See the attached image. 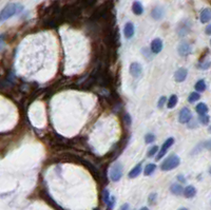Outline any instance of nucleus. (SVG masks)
Returning a JSON list of instances; mask_svg holds the SVG:
<instances>
[{"label":"nucleus","mask_w":211,"mask_h":210,"mask_svg":"<svg viewBox=\"0 0 211 210\" xmlns=\"http://www.w3.org/2000/svg\"><path fill=\"white\" fill-rule=\"evenodd\" d=\"M22 10H23V7L18 3H9L7 5H5L0 12V22H3L13 16L17 15Z\"/></svg>","instance_id":"nucleus-1"},{"label":"nucleus","mask_w":211,"mask_h":210,"mask_svg":"<svg viewBox=\"0 0 211 210\" xmlns=\"http://www.w3.org/2000/svg\"><path fill=\"white\" fill-rule=\"evenodd\" d=\"M180 163V159L179 157L175 155V154H172V155L168 156L167 159L164 161V163L160 166V169L163 171H170V170H173L175 169L176 167H179Z\"/></svg>","instance_id":"nucleus-2"},{"label":"nucleus","mask_w":211,"mask_h":210,"mask_svg":"<svg viewBox=\"0 0 211 210\" xmlns=\"http://www.w3.org/2000/svg\"><path fill=\"white\" fill-rule=\"evenodd\" d=\"M123 176V165L120 163H115L110 169V178L113 182H118Z\"/></svg>","instance_id":"nucleus-3"},{"label":"nucleus","mask_w":211,"mask_h":210,"mask_svg":"<svg viewBox=\"0 0 211 210\" xmlns=\"http://www.w3.org/2000/svg\"><path fill=\"white\" fill-rule=\"evenodd\" d=\"M174 144V139L173 137H169V139H167V140H165V143L163 144L162 148H160V150L158 151L157 155H156V161H159V159H162L164 156H165V154L167 153V151L169 150V149L171 148V146Z\"/></svg>","instance_id":"nucleus-4"},{"label":"nucleus","mask_w":211,"mask_h":210,"mask_svg":"<svg viewBox=\"0 0 211 210\" xmlns=\"http://www.w3.org/2000/svg\"><path fill=\"white\" fill-rule=\"evenodd\" d=\"M191 118H192V113L188 108H183L182 110H180L179 112V120L180 124H187L189 123L191 120Z\"/></svg>","instance_id":"nucleus-5"},{"label":"nucleus","mask_w":211,"mask_h":210,"mask_svg":"<svg viewBox=\"0 0 211 210\" xmlns=\"http://www.w3.org/2000/svg\"><path fill=\"white\" fill-rule=\"evenodd\" d=\"M129 71H130V74H131L134 78H138V77L141 75V73H143V67H141L138 62H132L131 65H130Z\"/></svg>","instance_id":"nucleus-6"},{"label":"nucleus","mask_w":211,"mask_h":210,"mask_svg":"<svg viewBox=\"0 0 211 210\" xmlns=\"http://www.w3.org/2000/svg\"><path fill=\"white\" fill-rule=\"evenodd\" d=\"M177 51H179V54L180 56H188L192 51V46L189 42H182L179 43Z\"/></svg>","instance_id":"nucleus-7"},{"label":"nucleus","mask_w":211,"mask_h":210,"mask_svg":"<svg viewBox=\"0 0 211 210\" xmlns=\"http://www.w3.org/2000/svg\"><path fill=\"white\" fill-rule=\"evenodd\" d=\"M135 33V27H134V24L132 22H127L125 24L124 27V35L125 37L127 38V39H130V38L133 37V35H134Z\"/></svg>","instance_id":"nucleus-8"},{"label":"nucleus","mask_w":211,"mask_h":210,"mask_svg":"<svg viewBox=\"0 0 211 210\" xmlns=\"http://www.w3.org/2000/svg\"><path fill=\"white\" fill-rule=\"evenodd\" d=\"M187 75H188L187 69L180 68V69H179V70L175 72V73H174V79H175L177 82H183L186 79Z\"/></svg>","instance_id":"nucleus-9"},{"label":"nucleus","mask_w":211,"mask_h":210,"mask_svg":"<svg viewBox=\"0 0 211 210\" xmlns=\"http://www.w3.org/2000/svg\"><path fill=\"white\" fill-rule=\"evenodd\" d=\"M163 50V41L160 38H155L151 42V51L154 54H158Z\"/></svg>","instance_id":"nucleus-10"},{"label":"nucleus","mask_w":211,"mask_h":210,"mask_svg":"<svg viewBox=\"0 0 211 210\" xmlns=\"http://www.w3.org/2000/svg\"><path fill=\"white\" fill-rule=\"evenodd\" d=\"M164 15H165V10H164L162 7H154V9L152 10V12H151L152 18L155 19V20H160V19L164 17Z\"/></svg>","instance_id":"nucleus-11"},{"label":"nucleus","mask_w":211,"mask_h":210,"mask_svg":"<svg viewBox=\"0 0 211 210\" xmlns=\"http://www.w3.org/2000/svg\"><path fill=\"white\" fill-rule=\"evenodd\" d=\"M199 20L202 23H207L211 20V9H204L199 15Z\"/></svg>","instance_id":"nucleus-12"},{"label":"nucleus","mask_w":211,"mask_h":210,"mask_svg":"<svg viewBox=\"0 0 211 210\" xmlns=\"http://www.w3.org/2000/svg\"><path fill=\"white\" fill-rule=\"evenodd\" d=\"M190 31V23L189 21H183V23L180 24L177 29V32L180 36H185L186 34H188Z\"/></svg>","instance_id":"nucleus-13"},{"label":"nucleus","mask_w":211,"mask_h":210,"mask_svg":"<svg viewBox=\"0 0 211 210\" xmlns=\"http://www.w3.org/2000/svg\"><path fill=\"white\" fill-rule=\"evenodd\" d=\"M132 11L135 15H141L144 13V7L140 1H134L132 4Z\"/></svg>","instance_id":"nucleus-14"},{"label":"nucleus","mask_w":211,"mask_h":210,"mask_svg":"<svg viewBox=\"0 0 211 210\" xmlns=\"http://www.w3.org/2000/svg\"><path fill=\"white\" fill-rule=\"evenodd\" d=\"M183 193H184V195L187 198H193L194 195L196 194V189L193 186H191V185H190V186H187L185 188Z\"/></svg>","instance_id":"nucleus-15"},{"label":"nucleus","mask_w":211,"mask_h":210,"mask_svg":"<svg viewBox=\"0 0 211 210\" xmlns=\"http://www.w3.org/2000/svg\"><path fill=\"white\" fill-rule=\"evenodd\" d=\"M141 170H143V167H141V164H138L135 166L133 169L129 172V178H137L138 175L141 173Z\"/></svg>","instance_id":"nucleus-16"},{"label":"nucleus","mask_w":211,"mask_h":210,"mask_svg":"<svg viewBox=\"0 0 211 210\" xmlns=\"http://www.w3.org/2000/svg\"><path fill=\"white\" fill-rule=\"evenodd\" d=\"M170 190H171V192L173 193V194H175V195H180L183 193V191H184L183 187L180 186L179 184H173V185H171Z\"/></svg>","instance_id":"nucleus-17"},{"label":"nucleus","mask_w":211,"mask_h":210,"mask_svg":"<svg viewBox=\"0 0 211 210\" xmlns=\"http://www.w3.org/2000/svg\"><path fill=\"white\" fill-rule=\"evenodd\" d=\"M195 110H196V112L199 113V115H205V114H207V112H208V107L206 106V104L201 103L196 106Z\"/></svg>","instance_id":"nucleus-18"},{"label":"nucleus","mask_w":211,"mask_h":210,"mask_svg":"<svg viewBox=\"0 0 211 210\" xmlns=\"http://www.w3.org/2000/svg\"><path fill=\"white\" fill-rule=\"evenodd\" d=\"M155 169H156V166H155L154 164H148L146 166L145 170H144V173H145V175H151L152 173L154 172Z\"/></svg>","instance_id":"nucleus-19"},{"label":"nucleus","mask_w":211,"mask_h":210,"mask_svg":"<svg viewBox=\"0 0 211 210\" xmlns=\"http://www.w3.org/2000/svg\"><path fill=\"white\" fill-rule=\"evenodd\" d=\"M177 100H179V98H177L176 95H171V97L169 98V100H168L167 107L169 108V109H173V108L176 106Z\"/></svg>","instance_id":"nucleus-20"},{"label":"nucleus","mask_w":211,"mask_h":210,"mask_svg":"<svg viewBox=\"0 0 211 210\" xmlns=\"http://www.w3.org/2000/svg\"><path fill=\"white\" fill-rule=\"evenodd\" d=\"M195 90L198 91V92H204V91L206 90V82L203 81V79L199 81L195 84Z\"/></svg>","instance_id":"nucleus-21"},{"label":"nucleus","mask_w":211,"mask_h":210,"mask_svg":"<svg viewBox=\"0 0 211 210\" xmlns=\"http://www.w3.org/2000/svg\"><path fill=\"white\" fill-rule=\"evenodd\" d=\"M199 98H201V95H199V92H192L189 95V97H188V101L189 103H195Z\"/></svg>","instance_id":"nucleus-22"},{"label":"nucleus","mask_w":211,"mask_h":210,"mask_svg":"<svg viewBox=\"0 0 211 210\" xmlns=\"http://www.w3.org/2000/svg\"><path fill=\"white\" fill-rule=\"evenodd\" d=\"M157 151H158L157 146H153V147H151L148 150V154H147V155H148V157H152V156H154L155 154L157 153Z\"/></svg>","instance_id":"nucleus-23"},{"label":"nucleus","mask_w":211,"mask_h":210,"mask_svg":"<svg viewBox=\"0 0 211 210\" xmlns=\"http://www.w3.org/2000/svg\"><path fill=\"white\" fill-rule=\"evenodd\" d=\"M209 120L210 118L207 114L199 115V121H201V124H203V125H208V124H209Z\"/></svg>","instance_id":"nucleus-24"},{"label":"nucleus","mask_w":211,"mask_h":210,"mask_svg":"<svg viewBox=\"0 0 211 210\" xmlns=\"http://www.w3.org/2000/svg\"><path fill=\"white\" fill-rule=\"evenodd\" d=\"M155 140V136H154V134H152V133H148L145 136V142H146V144H151V143H153Z\"/></svg>","instance_id":"nucleus-25"},{"label":"nucleus","mask_w":211,"mask_h":210,"mask_svg":"<svg viewBox=\"0 0 211 210\" xmlns=\"http://www.w3.org/2000/svg\"><path fill=\"white\" fill-rule=\"evenodd\" d=\"M114 204H115V198L114 197H111L109 202L107 203L108 205V210H112L113 207H114Z\"/></svg>","instance_id":"nucleus-26"},{"label":"nucleus","mask_w":211,"mask_h":210,"mask_svg":"<svg viewBox=\"0 0 211 210\" xmlns=\"http://www.w3.org/2000/svg\"><path fill=\"white\" fill-rule=\"evenodd\" d=\"M167 101V98L165 97V96H162L159 99H158V104H157V107L158 108H163L164 105H165V103Z\"/></svg>","instance_id":"nucleus-27"},{"label":"nucleus","mask_w":211,"mask_h":210,"mask_svg":"<svg viewBox=\"0 0 211 210\" xmlns=\"http://www.w3.org/2000/svg\"><path fill=\"white\" fill-rule=\"evenodd\" d=\"M109 200H110V193L108 190H105L104 191V202L107 204L108 202H109Z\"/></svg>","instance_id":"nucleus-28"},{"label":"nucleus","mask_w":211,"mask_h":210,"mask_svg":"<svg viewBox=\"0 0 211 210\" xmlns=\"http://www.w3.org/2000/svg\"><path fill=\"white\" fill-rule=\"evenodd\" d=\"M205 148L208 149V150H209V151H211V139L207 140V142L205 143Z\"/></svg>","instance_id":"nucleus-29"},{"label":"nucleus","mask_w":211,"mask_h":210,"mask_svg":"<svg viewBox=\"0 0 211 210\" xmlns=\"http://www.w3.org/2000/svg\"><path fill=\"white\" fill-rule=\"evenodd\" d=\"M205 33H206L207 35H211V24L206 27V29H205Z\"/></svg>","instance_id":"nucleus-30"},{"label":"nucleus","mask_w":211,"mask_h":210,"mask_svg":"<svg viewBox=\"0 0 211 210\" xmlns=\"http://www.w3.org/2000/svg\"><path fill=\"white\" fill-rule=\"evenodd\" d=\"M119 210H129V204H125L120 207V209Z\"/></svg>","instance_id":"nucleus-31"},{"label":"nucleus","mask_w":211,"mask_h":210,"mask_svg":"<svg viewBox=\"0 0 211 210\" xmlns=\"http://www.w3.org/2000/svg\"><path fill=\"white\" fill-rule=\"evenodd\" d=\"M177 178H179V182H182V183H184V182H185V178L183 175H179V176H177Z\"/></svg>","instance_id":"nucleus-32"},{"label":"nucleus","mask_w":211,"mask_h":210,"mask_svg":"<svg viewBox=\"0 0 211 210\" xmlns=\"http://www.w3.org/2000/svg\"><path fill=\"white\" fill-rule=\"evenodd\" d=\"M2 39H3V37H0V50H1L2 48H3V42H2Z\"/></svg>","instance_id":"nucleus-33"},{"label":"nucleus","mask_w":211,"mask_h":210,"mask_svg":"<svg viewBox=\"0 0 211 210\" xmlns=\"http://www.w3.org/2000/svg\"><path fill=\"white\" fill-rule=\"evenodd\" d=\"M140 210H149V209L147 208V207H143V208H141V209H140Z\"/></svg>","instance_id":"nucleus-34"},{"label":"nucleus","mask_w":211,"mask_h":210,"mask_svg":"<svg viewBox=\"0 0 211 210\" xmlns=\"http://www.w3.org/2000/svg\"><path fill=\"white\" fill-rule=\"evenodd\" d=\"M208 131H209V133H211V126L209 127V129H208Z\"/></svg>","instance_id":"nucleus-35"},{"label":"nucleus","mask_w":211,"mask_h":210,"mask_svg":"<svg viewBox=\"0 0 211 210\" xmlns=\"http://www.w3.org/2000/svg\"><path fill=\"white\" fill-rule=\"evenodd\" d=\"M179 210H188V209L187 208H180Z\"/></svg>","instance_id":"nucleus-36"},{"label":"nucleus","mask_w":211,"mask_h":210,"mask_svg":"<svg viewBox=\"0 0 211 210\" xmlns=\"http://www.w3.org/2000/svg\"><path fill=\"white\" fill-rule=\"evenodd\" d=\"M209 172H210V174H211V168H210V170H209Z\"/></svg>","instance_id":"nucleus-37"},{"label":"nucleus","mask_w":211,"mask_h":210,"mask_svg":"<svg viewBox=\"0 0 211 210\" xmlns=\"http://www.w3.org/2000/svg\"><path fill=\"white\" fill-rule=\"evenodd\" d=\"M210 45H211V40H210Z\"/></svg>","instance_id":"nucleus-38"}]
</instances>
